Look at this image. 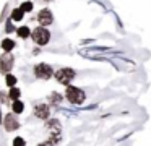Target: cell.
I'll return each instance as SVG.
<instances>
[{"instance_id":"ffe728a7","label":"cell","mask_w":151,"mask_h":146,"mask_svg":"<svg viewBox=\"0 0 151 146\" xmlns=\"http://www.w3.org/2000/svg\"><path fill=\"white\" fill-rule=\"evenodd\" d=\"M44 2H50V0H44Z\"/></svg>"},{"instance_id":"d6986e66","label":"cell","mask_w":151,"mask_h":146,"mask_svg":"<svg viewBox=\"0 0 151 146\" xmlns=\"http://www.w3.org/2000/svg\"><path fill=\"white\" fill-rule=\"evenodd\" d=\"M39 146H54V143H52V141H50V140H49V141H44V143H41Z\"/></svg>"},{"instance_id":"8fae6325","label":"cell","mask_w":151,"mask_h":146,"mask_svg":"<svg viewBox=\"0 0 151 146\" xmlns=\"http://www.w3.org/2000/svg\"><path fill=\"white\" fill-rule=\"evenodd\" d=\"M23 18H24V13H23V10H21L20 6L12 10V15H10V21H12V23L23 21Z\"/></svg>"},{"instance_id":"8992f818","label":"cell","mask_w":151,"mask_h":146,"mask_svg":"<svg viewBox=\"0 0 151 146\" xmlns=\"http://www.w3.org/2000/svg\"><path fill=\"white\" fill-rule=\"evenodd\" d=\"M37 23H39V26H42V28L50 26L54 23V13L50 12L49 8L39 10V13H37Z\"/></svg>"},{"instance_id":"7a4b0ae2","label":"cell","mask_w":151,"mask_h":146,"mask_svg":"<svg viewBox=\"0 0 151 146\" xmlns=\"http://www.w3.org/2000/svg\"><path fill=\"white\" fill-rule=\"evenodd\" d=\"M75 76H76L75 70L70 67H63V68H59L57 71H54V78L57 80V83L63 84V86H68Z\"/></svg>"},{"instance_id":"5bb4252c","label":"cell","mask_w":151,"mask_h":146,"mask_svg":"<svg viewBox=\"0 0 151 146\" xmlns=\"http://www.w3.org/2000/svg\"><path fill=\"white\" fill-rule=\"evenodd\" d=\"M20 97H21V89L18 86H13V88H10V89H8V99L18 101Z\"/></svg>"},{"instance_id":"7c38bea8","label":"cell","mask_w":151,"mask_h":146,"mask_svg":"<svg viewBox=\"0 0 151 146\" xmlns=\"http://www.w3.org/2000/svg\"><path fill=\"white\" fill-rule=\"evenodd\" d=\"M17 36H18L20 39H28V37H31V29H29V26L23 24V26H20V28H17Z\"/></svg>"},{"instance_id":"e0dca14e","label":"cell","mask_w":151,"mask_h":146,"mask_svg":"<svg viewBox=\"0 0 151 146\" xmlns=\"http://www.w3.org/2000/svg\"><path fill=\"white\" fill-rule=\"evenodd\" d=\"M47 128H49V130H54V132H59V130H60V122H59L57 119L49 120V123H47Z\"/></svg>"},{"instance_id":"4fadbf2b","label":"cell","mask_w":151,"mask_h":146,"mask_svg":"<svg viewBox=\"0 0 151 146\" xmlns=\"http://www.w3.org/2000/svg\"><path fill=\"white\" fill-rule=\"evenodd\" d=\"M62 101H63V96L60 93H55V91H54V93L49 94V104H52V106H59Z\"/></svg>"},{"instance_id":"3957f363","label":"cell","mask_w":151,"mask_h":146,"mask_svg":"<svg viewBox=\"0 0 151 146\" xmlns=\"http://www.w3.org/2000/svg\"><path fill=\"white\" fill-rule=\"evenodd\" d=\"M33 73L37 80L47 81V80H50V78H54V68L50 67L49 63H46V62H39V63L34 65Z\"/></svg>"},{"instance_id":"ac0fdd59","label":"cell","mask_w":151,"mask_h":146,"mask_svg":"<svg viewBox=\"0 0 151 146\" xmlns=\"http://www.w3.org/2000/svg\"><path fill=\"white\" fill-rule=\"evenodd\" d=\"M12 146H26V141H24L23 136H15L13 141H12Z\"/></svg>"},{"instance_id":"9a60e30c","label":"cell","mask_w":151,"mask_h":146,"mask_svg":"<svg viewBox=\"0 0 151 146\" xmlns=\"http://www.w3.org/2000/svg\"><path fill=\"white\" fill-rule=\"evenodd\" d=\"M17 83H18V78L15 76L13 73H7V75H5V86L13 88V86H17Z\"/></svg>"},{"instance_id":"30bf717a","label":"cell","mask_w":151,"mask_h":146,"mask_svg":"<svg viewBox=\"0 0 151 146\" xmlns=\"http://www.w3.org/2000/svg\"><path fill=\"white\" fill-rule=\"evenodd\" d=\"M24 112V102L21 99L18 101H13L12 102V114H15V115H20V114Z\"/></svg>"},{"instance_id":"2e32d148","label":"cell","mask_w":151,"mask_h":146,"mask_svg":"<svg viewBox=\"0 0 151 146\" xmlns=\"http://www.w3.org/2000/svg\"><path fill=\"white\" fill-rule=\"evenodd\" d=\"M20 8L23 10V13H31L34 10V3L31 2V0H26V2H23L20 5Z\"/></svg>"},{"instance_id":"5b68a950","label":"cell","mask_w":151,"mask_h":146,"mask_svg":"<svg viewBox=\"0 0 151 146\" xmlns=\"http://www.w3.org/2000/svg\"><path fill=\"white\" fill-rule=\"evenodd\" d=\"M13 65H15V57L12 54H2L0 55V73L4 75V76L7 73H10Z\"/></svg>"},{"instance_id":"277c9868","label":"cell","mask_w":151,"mask_h":146,"mask_svg":"<svg viewBox=\"0 0 151 146\" xmlns=\"http://www.w3.org/2000/svg\"><path fill=\"white\" fill-rule=\"evenodd\" d=\"M31 39L36 42L37 45H47L50 41V31L47 28H42V26H37L31 31Z\"/></svg>"},{"instance_id":"9c48e42d","label":"cell","mask_w":151,"mask_h":146,"mask_svg":"<svg viewBox=\"0 0 151 146\" xmlns=\"http://www.w3.org/2000/svg\"><path fill=\"white\" fill-rule=\"evenodd\" d=\"M0 47H2L4 54H12V50L17 47V42H15L13 39H10V37H5V39H2V42H0Z\"/></svg>"},{"instance_id":"ba28073f","label":"cell","mask_w":151,"mask_h":146,"mask_svg":"<svg viewBox=\"0 0 151 146\" xmlns=\"http://www.w3.org/2000/svg\"><path fill=\"white\" fill-rule=\"evenodd\" d=\"M34 117L36 119H41V120H47L50 117V107L49 104H44V102H39L34 106Z\"/></svg>"},{"instance_id":"6da1fadb","label":"cell","mask_w":151,"mask_h":146,"mask_svg":"<svg viewBox=\"0 0 151 146\" xmlns=\"http://www.w3.org/2000/svg\"><path fill=\"white\" fill-rule=\"evenodd\" d=\"M65 99L68 101L70 104H73V106H80V104L85 102L86 94H85V91L80 89L78 86L68 84V86H65Z\"/></svg>"},{"instance_id":"52a82bcc","label":"cell","mask_w":151,"mask_h":146,"mask_svg":"<svg viewBox=\"0 0 151 146\" xmlns=\"http://www.w3.org/2000/svg\"><path fill=\"white\" fill-rule=\"evenodd\" d=\"M17 128H20V122H18L17 115L12 112H8L4 117V130L5 132H15Z\"/></svg>"}]
</instances>
